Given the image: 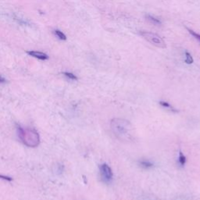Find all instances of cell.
Wrapping results in <instances>:
<instances>
[{
  "instance_id": "obj_1",
  "label": "cell",
  "mask_w": 200,
  "mask_h": 200,
  "mask_svg": "<svg viewBox=\"0 0 200 200\" xmlns=\"http://www.w3.org/2000/svg\"><path fill=\"white\" fill-rule=\"evenodd\" d=\"M113 133L120 140H129L132 138V126L128 120L121 118H114L111 120Z\"/></svg>"
},
{
  "instance_id": "obj_2",
  "label": "cell",
  "mask_w": 200,
  "mask_h": 200,
  "mask_svg": "<svg viewBox=\"0 0 200 200\" xmlns=\"http://www.w3.org/2000/svg\"><path fill=\"white\" fill-rule=\"evenodd\" d=\"M18 136L21 142L28 147H37L40 143L39 134L35 130L28 128H23L21 127L17 128Z\"/></svg>"
},
{
  "instance_id": "obj_3",
  "label": "cell",
  "mask_w": 200,
  "mask_h": 200,
  "mask_svg": "<svg viewBox=\"0 0 200 200\" xmlns=\"http://www.w3.org/2000/svg\"><path fill=\"white\" fill-rule=\"evenodd\" d=\"M139 34L144 39H146L147 42H149V43H151L152 45L156 46L158 48L165 49L166 47V42H164V40L160 37V35H158L156 33L142 31V32H139Z\"/></svg>"
},
{
  "instance_id": "obj_4",
  "label": "cell",
  "mask_w": 200,
  "mask_h": 200,
  "mask_svg": "<svg viewBox=\"0 0 200 200\" xmlns=\"http://www.w3.org/2000/svg\"><path fill=\"white\" fill-rule=\"evenodd\" d=\"M101 177L105 182H109L113 179V172L111 168L106 163H103L99 167Z\"/></svg>"
},
{
  "instance_id": "obj_5",
  "label": "cell",
  "mask_w": 200,
  "mask_h": 200,
  "mask_svg": "<svg viewBox=\"0 0 200 200\" xmlns=\"http://www.w3.org/2000/svg\"><path fill=\"white\" fill-rule=\"evenodd\" d=\"M27 53L30 56H32L33 57L37 58L38 60H47L49 56L46 54V53H43V52H36V51H28L27 52Z\"/></svg>"
},
{
  "instance_id": "obj_6",
  "label": "cell",
  "mask_w": 200,
  "mask_h": 200,
  "mask_svg": "<svg viewBox=\"0 0 200 200\" xmlns=\"http://www.w3.org/2000/svg\"><path fill=\"white\" fill-rule=\"evenodd\" d=\"M146 18L147 19V20H149L150 23H152V24H154V25H160L161 24V21H160L159 19H156V17H152V16H151V15L149 14H147L146 15Z\"/></svg>"
},
{
  "instance_id": "obj_7",
  "label": "cell",
  "mask_w": 200,
  "mask_h": 200,
  "mask_svg": "<svg viewBox=\"0 0 200 200\" xmlns=\"http://www.w3.org/2000/svg\"><path fill=\"white\" fill-rule=\"evenodd\" d=\"M139 165L143 168L149 169L152 168L153 166V163L150 162V161H148V160H142V161L139 162Z\"/></svg>"
},
{
  "instance_id": "obj_8",
  "label": "cell",
  "mask_w": 200,
  "mask_h": 200,
  "mask_svg": "<svg viewBox=\"0 0 200 200\" xmlns=\"http://www.w3.org/2000/svg\"><path fill=\"white\" fill-rule=\"evenodd\" d=\"M178 162L180 163V165L181 166H184L186 163V157L185 156V155L180 152H179V157H178Z\"/></svg>"
},
{
  "instance_id": "obj_9",
  "label": "cell",
  "mask_w": 200,
  "mask_h": 200,
  "mask_svg": "<svg viewBox=\"0 0 200 200\" xmlns=\"http://www.w3.org/2000/svg\"><path fill=\"white\" fill-rule=\"evenodd\" d=\"M185 63H188V64H192L194 62V60L192 58V55L190 54L188 52H185Z\"/></svg>"
},
{
  "instance_id": "obj_10",
  "label": "cell",
  "mask_w": 200,
  "mask_h": 200,
  "mask_svg": "<svg viewBox=\"0 0 200 200\" xmlns=\"http://www.w3.org/2000/svg\"><path fill=\"white\" fill-rule=\"evenodd\" d=\"M55 34H56V36H57L60 39H61V40H66V35L63 34L62 32L59 31V30H56V31H55Z\"/></svg>"
},
{
  "instance_id": "obj_11",
  "label": "cell",
  "mask_w": 200,
  "mask_h": 200,
  "mask_svg": "<svg viewBox=\"0 0 200 200\" xmlns=\"http://www.w3.org/2000/svg\"><path fill=\"white\" fill-rule=\"evenodd\" d=\"M187 30L189 31V32L190 33V34H192V36L196 39V40H198L199 42H200V34H198V33H196V32H195L193 30H191V29L189 28H187Z\"/></svg>"
},
{
  "instance_id": "obj_12",
  "label": "cell",
  "mask_w": 200,
  "mask_h": 200,
  "mask_svg": "<svg viewBox=\"0 0 200 200\" xmlns=\"http://www.w3.org/2000/svg\"><path fill=\"white\" fill-rule=\"evenodd\" d=\"M63 74L65 75L66 77H68L69 79H71V80H77V77H76V75L72 74V73H70V72H64Z\"/></svg>"
},
{
  "instance_id": "obj_13",
  "label": "cell",
  "mask_w": 200,
  "mask_h": 200,
  "mask_svg": "<svg viewBox=\"0 0 200 200\" xmlns=\"http://www.w3.org/2000/svg\"><path fill=\"white\" fill-rule=\"evenodd\" d=\"M160 104L162 106H163V107H165V108L172 109V110H173V111H175L174 109H173V107H172V106H170V105L168 103H166V102H164V101H160Z\"/></svg>"
},
{
  "instance_id": "obj_14",
  "label": "cell",
  "mask_w": 200,
  "mask_h": 200,
  "mask_svg": "<svg viewBox=\"0 0 200 200\" xmlns=\"http://www.w3.org/2000/svg\"><path fill=\"white\" fill-rule=\"evenodd\" d=\"M0 178H1V179H3V180L9 181H11L13 180L11 177H7V176H4V175H2V174H0Z\"/></svg>"
},
{
  "instance_id": "obj_15",
  "label": "cell",
  "mask_w": 200,
  "mask_h": 200,
  "mask_svg": "<svg viewBox=\"0 0 200 200\" xmlns=\"http://www.w3.org/2000/svg\"><path fill=\"white\" fill-rule=\"evenodd\" d=\"M4 82H6V80H5V78H3V77H0V83H4Z\"/></svg>"
}]
</instances>
